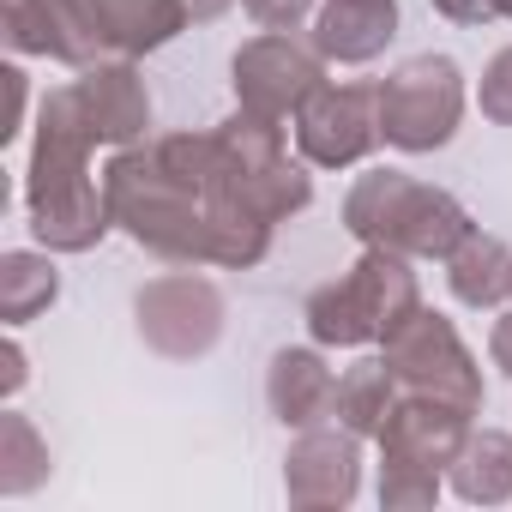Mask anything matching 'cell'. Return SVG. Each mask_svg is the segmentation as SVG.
<instances>
[{"label": "cell", "instance_id": "6da1fadb", "mask_svg": "<svg viewBox=\"0 0 512 512\" xmlns=\"http://www.w3.org/2000/svg\"><path fill=\"white\" fill-rule=\"evenodd\" d=\"M91 151L97 133L85 127L73 85H55L37 109V139L25 169V217L49 253H91L115 229L109 187L103 175H91Z\"/></svg>", "mask_w": 512, "mask_h": 512}, {"label": "cell", "instance_id": "7a4b0ae2", "mask_svg": "<svg viewBox=\"0 0 512 512\" xmlns=\"http://www.w3.org/2000/svg\"><path fill=\"white\" fill-rule=\"evenodd\" d=\"M103 187H109V211H115V229L157 253L169 266H211V211H205V193L181 187L151 139L139 145H121L109 163H103Z\"/></svg>", "mask_w": 512, "mask_h": 512}, {"label": "cell", "instance_id": "3957f363", "mask_svg": "<svg viewBox=\"0 0 512 512\" xmlns=\"http://www.w3.org/2000/svg\"><path fill=\"white\" fill-rule=\"evenodd\" d=\"M344 229L362 241V247H392L404 260H452V247L476 229L470 211L434 187V181H416L410 169H362L344 193Z\"/></svg>", "mask_w": 512, "mask_h": 512}, {"label": "cell", "instance_id": "277c9868", "mask_svg": "<svg viewBox=\"0 0 512 512\" xmlns=\"http://www.w3.org/2000/svg\"><path fill=\"white\" fill-rule=\"evenodd\" d=\"M410 266L416 260H404V253H392V247H362V260L344 278H332V284H320L308 296V308H302L308 338L326 344V350H368V344H380L422 302V284H416Z\"/></svg>", "mask_w": 512, "mask_h": 512}, {"label": "cell", "instance_id": "5b68a950", "mask_svg": "<svg viewBox=\"0 0 512 512\" xmlns=\"http://www.w3.org/2000/svg\"><path fill=\"white\" fill-rule=\"evenodd\" d=\"M380 362L392 368L398 392H410V398H440V404H452V410H464V416H482V362L470 356V344L458 338V326H452L440 308L416 302V308L380 338Z\"/></svg>", "mask_w": 512, "mask_h": 512}, {"label": "cell", "instance_id": "8992f818", "mask_svg": "<svg viewBox=\"0 0 512 512\" xmlns=\"http://www.w3.org/2000/svg\"><path fill=\"white\" fill-rule=\"evenodd\" d=\"M374 91H380V139L404 157H428V151L452 145L464 103H470L464 67L452 55H410Z\"/></svg>", "mask_w": 512, "mask_h": 512}, {"label": "cell", "instance_id": "52a82bcc", "mask_svg": "<svg viewBox=\"0 0 512 512\" xmlns=\"http://www.w3.org/2000/svg\"><path fill=\"white\" fill-rule=\"evenodd\" d=\"M133 326H139L145 350H157L169 362H199L217 350V338L229 326V302L199 266H175V272L139 284Z\"/></svg>", "mask_w": 512, "mask_h": 512}, {"label": "cell", "instance_id": "ba28073f", "mask_svg": "<svg viewBox=\"0 0 512 512\" xmlns=\"http://www.w3.org/2000/svg\"><path fill=\"white\" fill-rule=\"evenodd\" d=\"M229 85H235L241 109L272 115V121H296V109L326 85V55L314 43H302L296 31H260L235 49Z\"/></svg>", "mask_w": 512, "mask_h": 512}, {"label": "cell", "instance_id": "9c48e42d", "mask_svg": "<svg viewBox=\"0 0 512 512\" xmlns=\"http://www.w3.org/2000/svg\"><path fill=\"white\" fill-rule=\"evenodd\" d=\"M296 151L314 169H356L374 157L380 139V91L374 85H338L326 79L302 109H296Z\"/></svg>", "mask_w": 512, "mask_h": 512}, {"label": "cell", "instance_id": "30bf717a", "mask_svg": "<svg viewBox=\"0 0 512 512\" xmlns=\"http://www.w3.org/2000/svg\"><path fill=\"white\" fill-rule=\"evenodd\" d=\"M0 37L13 55H43L73 73L115 55L97 0H0Z\"/></svg>", "mask_w": 512, "mask_h": 512}, {"label": "cell", "instance_id": "8fae6325", "mask_svg": "<svg viewBox=\"0 0 512 512\" xmlns=\"http://www.w3.org/2000/svg\"><path fill=\"white\" fill-rule=\"evenodd\" d=\"M284 494L296 512H344L362 494V434L344 422L302 428L284 452Z\"/></svg>", "mask_w": 512, "mask_h": 512}, {"label": "cell", "instance_id": "7c38bea8", "mask_svg": "<svg viewBox=\"0 0 512 512\" xmlns=\"http://www.w3.org/2000/svg\"><path fill=\"white\" fill-rule=\"evenodd\" d=\"M73 97H79L85 127L97 133V145L121 151V145L151 139V85H145V73L127 55H109V61L79 67Z\"/></svg>", "mask_w": 512, "mask_h": 512}, {"label": "cell", "instance_id": "4fadbf2b", "mask_svg": "<svg viewBox=\"0 0 512 512\" xmlns=\"http://www.w3.org/2000/svg\"><path fill=\"white\" fill-rule=\"evenodd\" d=\"M266 410L302 434L338 416V368L326 362V344H284L266 368Z\"/></svg>", "mask_w": 512, "mask_h": 512}, {"label": "cell", "instance_id": "5bb4252c", "mask_svg": "<svg viewBox=\"0 0 512 512\" xmlns=\"http://www.w3.org/2000/svg\"><path fill=\"white\" fill-rule=\"evenodd\" d=\"M470 428H476V416H464V410H452V404H440V398H410V392H398V404H392V416H386V428H380V452L386 458H416V464H434V470H446L452 458H458V446L470 440Z\"/></svg>", "mask_w": 512, "mask_h": 512}, {"label": "cell", "instance_id": "9a60e30c", "mask_svg": "<svg viewBox=\"0 0 512 512\" xmlns=\"http://www.w3.org/2000/svg\"><path fill=\"white\" fill-rule=\"evenodd\" d=\"M398 37V0H320L314 13V49L326 67H368Z\"/></svg>", "mask_w": 512, "mask_h": 512}, {"label": "cell", "instance_id": "2e32d148", "mask_svg": "<svg viewBox=\"0 0 512 512\" xmlns=\"http://www.w3.org/2000/svg\"><path fill=\"white\" fill-rule=\"evenodd\" d=\"M446 290H452L458 308H476V314L506 308L512 302V247L500 235L470 229L452 247V260H446Z\"/></svg>", "mask_w": 512, "mask_h": 512}, {"label": "cell", "instance_id": "e0dca14e", "mask_svg": "<svg viewBox=\"0 0 512 512\" xmlns=\"http://www.w3.org/2000/svg\"><path fill=\"white\" fill-rule=\"evenodd\" d=\"M446 482L470 506H500L512 500V434L506 428H470L458 458L446 464Z\"/></svg>", "mask_w": 512, "mask_h": 512}, {"label": "cell", "instance_id": "ac0fdd59", "mask_svg": "<svg viewBox=\"0 0 512 512\" xmlns=\"http://www.w3.org/2000/svg\"><path fill=\"white\" fill-rule=\"evenodd\" d=\"M97 7H103V25H109V49L127 55V61L169 49L193 25L187 0H97Z\"/></svg>", "mask_w": 512, "mask_h": 512}, {"label": "cell", "instance_id": "d6986e66", "mask_svg": "<svg viewBox=\"0 0 512 512\" xmlns=\"http://www.w3.org/2000/svg\"><path fill=\"white\" fill-rule=\"evenodd\" d=\"M61 302V272H55V253H31V247H13L0 253V320L7 332L31 326L37 314H49Z\"/></svg>", "mask_w": 512, "mask_h": 512}, {"label": "cell", "instance_id": "ffe728a7", "mask_svg": "<svg viewBox=\"0 0 512 512\" xmlns=\"http://www.w3.org/2000/svg\"><path fill=\"white\" fill-rule=\"evenodd\" d=\"M392 404H398V380H392V368L380 356H368V362H356V368L338 374V416L332 422H344L362 440H380Z\"/></svg>", "mask_w": 512, "mask_h": 512}, {"label": "cell", "instance_id": "44dd1931", "mask_svg": "<svg viewBox=\"0 0 512 512\" xmlns=\"http://www.w3.org/2000/svg\"><path fill=\"white\" fill-rule=\"evenodd\" d=\"M49 482V440L37 434L31 416L19 410H0V494L25 500Z\"/></svg>", "mask_w": 512, "mask_h": 512}, {"label": "cell", "instance_id": "7402d4cb", "mask_svg": "<svg viewBox=\"0 0 512 512\" xmlns=\"http://www.w3.org/2000/svg\"><path fill=\"white\" fill-rule=\"evenodd\" d=\"M151 151H157V163L181 181V187H193V193H211V181H217V133L205 127V133H163V139H151Z\"/></svg>", "mask_w": 512, "mask_h": 512}, {"label": "cell", "instance_id": "603a6c76", "mask_svg": "<svg viewBox=\"0 0 512 512\" xmlns=\"http://www.w3.org/2000/svg\"><path fill=\"white\" fill-rule=\"evenodd\" d=\"M440 476L434 464H416V458H386L380 452V506L386 512H428L440 500Z\"/></svg>", "mask_w": 512, "mask_h": 512}, {"label": "cell", "instance_id": "cb8c5ba5", "mask_svg": "<svg viewBox=\"0 0 512 512\" xmlns=\"http://www.w3.org/2000/svg\"><path fill=\"white\" fill-rule=\"evenodd\" d=\"M476 109H482V121L512 127V43L488 55V67L476 79Z\"/></svg>", "mask_w": 512, "mask_h": 512}, {"label": "cell", "instance_id": "d4e9b609", "mask_svg": "<svg viewBox=\"0 0 512 512\" xmlns=\"http://www.w3.org/2000/svg\"><path fill=\"white\" fill-rule=\"evenodd\" d=\"M241 7L260 31H302L320 13V0H241Z\"/></svg>", "mask_w": 512, "mask_h": 512}, {"label": "cell", "instance_id": "484cf974", "mask_svg": "<svg viewBox=\"0 0 512 512\" xmlns=\"http://www.w3.org/2000/svg\"><path fill=\"white\" fill-rule=\"evenodd\" d=\"M0 79H7V127H0V139H19V133H25L31 79H25V67H19V61H7V67H0Z\"/></svg>", "mask_w": 512, "mask_h": 512}, {"label": "cell", "instance_id": "4316f807", "mask_svg": "<svg viewBox=\"0 0 512 512\" xmlns=\"http://www.w3.org/2000/svg\"><path fill=\"white\" fill-rule=\"evenodd\" d=\"M434 13H440L446 25L476 31V25H494V19H500V0H434Z\"/></svg>", "mask_w": 512, "mask_h": 512}, {"label": "cell", "instance_id": "83f0119b", "mask_svg": "<svg viewBox=\"0 0 512 512\" xmlns=\"http://www.w3.org/2000/svg\"><path fill=\"white\" fill-rule=\"evenodd\" d=\"M25 380H31V362H25L19 338H7V344H0V392L19 398V392H25Z\"/></svg>", "mask_w": 512, "mask_h": 512}, {"label": "cell", "instance_id": "f1b7e54d", "mask_svg": "<svg viewBox=\"0 0 512 512\" xmlns=\"http://www.w3.org/2000/svg\"><path fill=\"white\" fill-rule=\"evenodd\" d=\"M488 362L512 380V308H506V314L494 320V332H488Z\"/></svg>", "mask_w": 512, "mask_h": 512}, {"label": "cell", "instance_id": "f546056e", "mask_svg": "<svg viewBox=\"0 0 512 512\" xmlns=\"http://www.w3.org/2000/svg\"><path fill=\"white\" fill-rule=\"evenodd\" d=\"M229 7H235V0H187V19H193V25H211V19H223Z\"/></svg>", "mask_w": 512, "mask_h": 512}, {"label": "cell", "instance_id": "4dcf8cb0", "mask_svg": "<svg viewBox=\"0 0 512 512\" xmlns=\"http://www.w3.org/2000/svg\"><path fill=\"white\" fill-rule=\"evenodd\" d=\"M500 19H512V0H500Z\"/></svg>", "mask_w": 512, "mask_h": 512}]
</instances>
